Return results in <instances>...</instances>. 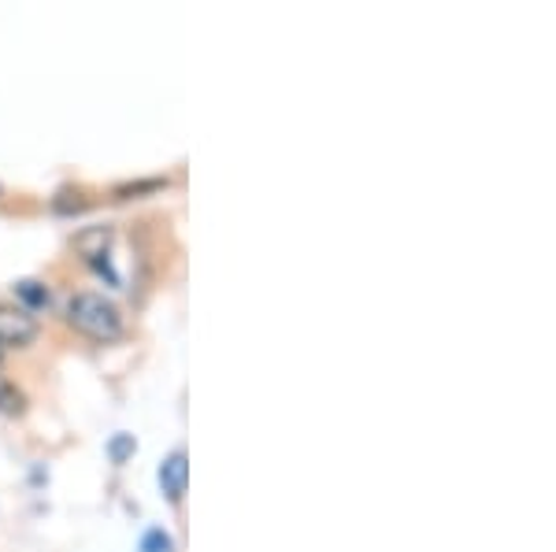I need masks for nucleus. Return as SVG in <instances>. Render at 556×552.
Returning a JSON list of instances; mask_svg holds the SVG:
<instances>
[{
  "mask_svg": "<svg viewBox=\"0 0 556 552\" xmlns=\"http://www.w3.org/2000/svg\"><path fill=\"white\" fill-rule=\"evenodd\" d=\"M112 242H115V227H108V222H97V227H83V230H78L75 242H71V248H75L83 264H93L97 256L112 253Z\"/></svg>",
  "mask_w": 556,
  "mask_h": 552,
  "instance_id": "nucleus-4",
  "label": "nucleus"
},
{
  "mask_svg": "<svg viewBox=\"0 0 556 552\" xmlns=\"http://www.w3.org/2000/svg\"><path fill=\"white\" fill-rule=\"evenodd\" d=\"M26 412H30V397H26V389L0 371V415H4V420H23Z\"/></svg>",
  "mask_w": 556,
  "mask_h": 552,
  "instance_id": "nucleus-6",
  "label": "nucleus"
},
{
  "mask_svg": "<svg viewBox=\"0 0 556 552\" xmlns=\"http://www.w3.org/2000/svg\"><path fill=\"white\" fill-rule=\"evenodd\" d=\"M12 300L30 311V316H41V311H49L52 305V290H49V282H41V279H20L12 286Z\"/></svg>",
  "mask_w": 556,
  "mask_h": 552,
  "instance_id": "nucleus-5",
  "label": "nucleus"
},
{
  "mask_svg": "<svg viewBox=\"0 0 556 552\" xmlns=\"http://www.w3.org/2000/svg\"><path fill=\"white\" fill-rule=\"evenodd\" d=\"M138 552H175V538L164 527H149L146 534H141Z\"/></svg>",
  "mask_w": 556,
  "mask_h": 552,
  "instance_id": "nucleus-8",
  "label": "nucleus"
},
{
  "mask_svg": "<svg viewBox=\"0 0 556 552\" xmlns=\"http://www.w3.org/2000/svg\"><path fill=\"white\" fill-rule=\"evenodd\" d=\"M134 452H138V438L127 431H115L112 438L104 441V457H108V464H115V467H127L134 460Z\"/></svg>",
  "mask_w": 556,
  "mask_h": 552,
  "instance_id": "nucleus-7",
  "label": "nucleus"
},
{
  "mask_svg": "<svg viewBox=\"0 0 556 552\" xmlns=\"http://www.w3.org/2000/svg\"><path fill=\"white\" fill-rule=\"evenodd\" d=\"M64 323L71 334H78L83 342H93V345H115V342H123V334H127L123 308L97 290L71 293L67 308H64Z\"/></svg>",
  "mask_w": 556,
  "mask_h": 552,
  "instance_id": "nucleus-1",
  "label": "nucleus"
},
{
  "mask_svg": "<svg viewBox=\"0 0 556 552\" xmlns=\"http://www.w3.org/2000/svg\"><path fill=\"white\" fill-rule=\"evenodd\" d=\"M41 337L38 316H30L15 300H0V345L4 352H26L34 349V342Z\"/></svg>",
  "mask_w": 556,
  "mask_h": 552,
  "instance_id": "nucleus-2",
  "label": "nucleus"
},
{
  "mask_svg": "<svg viewBox=\"0 0 556 552\" xmlns=\"http://www.w3.org/2000/svg\"><path fill=\"white\" fill-rule=\"evenodd\" d=\"M156 483H160V493H164L167 504L186 501V493H190V457H186V449H175L160 460Z\"/></svg>",
  "mask_w": 556,
  "mask_h": 552,
  "instance_id": "nucleus-3",
  "label": "nucleus"
},
{
  "mask_svg": "<svg viewBox=\"0 0 556 552\" xmlns=\"http://www.w3.org/2000/svg\"><path fill=\"white\" fill-rule=\"evenodd\" d=\"M4 356H8V352H4V345H0V363H4Z\"/></svg>",
  "mask_w": 556,
  "mask_h": 552,
  "instance_id": "nucleus-9",
  "label": "nucleus"
}]
</instances>
